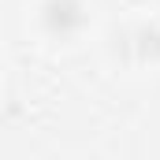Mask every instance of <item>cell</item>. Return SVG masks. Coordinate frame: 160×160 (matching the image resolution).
<instances>
[{"label":"cell","instance_id":"obj_2","mask_svg":"<svg viewBox=\"0 0 160 160\" xmlns=\"http://www.w3.org/2000/svg\"><path fill=\"white\" fill-rule=\"evenodd\" d=\"M142 56L160 63V22H153L149 30H142Z\"/></svg>","mask_w":160,"mask_h":160},{"label":"cell","instance_id":"obj_1","mask_svg":"<svg viewBox=\"0 0 160 160\" xmlns=\"http://www.w3.org/2000/svg\"><path fill=\"white\" fill-rule=\"evenodd\" d=\"M89 22L86 0H45L41 4V30L52 41H75Z\"/></svg>","mask_w":160,"mask_h":160}]
</instances>
